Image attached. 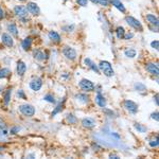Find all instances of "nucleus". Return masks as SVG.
<instances>
[{
  "instance_id": "obj_26",
  "label": "nucleus",
  "mask_w": 159,
  "mask_h": 159,
  "mask_svg": "<svg viewBox=\"0 0 159 159\" xmlns=\"http://www.w3.org/2000/svg\"><path fill=\"white\" fill-rule=\"evenodd\" d=\"M134 127L136 131H138V133H145V131H148V127L144 126L143 124H140V123H135L134 124Z\"/></svg>"
},
{
  "instance_id": "obj_35",
  "label": "nucleus",
  "mask_w": 159,
  "mask_h": 159,
  "mask_svg": "<svg viewBox=\"0 0 159 159\" xmlns=\"http://www.w3.org/2000/svg\"><path fill=\"white\" fill-rule=\"evenodd\" d=\"M17 95L19 97V99H23V100H27V97H25V92H23V89H19L17 91Z\"/></svg>"
},
{
  "instance_id": "obj_14",
  "label": "nucleus",
  "mask_w": 159,
  "mask_h": 159,
  "mask_svg": "<svg viewBox=\"0 0 159 159\" xmlns=\"http://www.w3.org/2000/svg\"><path fill=\"white\" fill-rule=\"evenodd\" d=\"M33 56L34 59H37V61H45V59H47V53H45L42 50H39V49H36V50L33 51Z\"/></svg>"
},
{
  "instance_id": "obj_34",
  "label": "nucleus",
  "mask_w": 159,
  "mask_h": 159,
  "mask_svg": "<svg viewBox=\"0 0 159 159\" xmlns=\"http://www.w3.org/2000/svg\"><path fill=\"white\" fill-rule=\"evenodd\" d=\"M19 131H20L19 126H13V127L10 129V133H11L12 135H15V134H17V133H19Z\"/></svg>"
},
{
  "instance_id": "obj_13",
  "label": "nucleus",
  "mask_w": 159,
  "mask_h": 159,
  "mask_svg": "<svg viewBox=\"0 0 159 159\" xmlns=\"http://www.w3.org/2000/svg\"><path fill=\"white\" fill-rule=\"evenodd\" d=\"M16 71L17 74L19 76H25V71H27V65L23 61H17V66H16Z\"/></svg>"
},
{
  "instance_id": "obj_9",
  "label": "nucleus",
  "mask_w": 159,
  "mask_h": 159,
  "mask_svg": "<svg viewBox=\"0 0 159 159\" xmlns=\"http://www.w3.org/2000/svg\"><path fill=\"white\" fill-rule=\"evenodd\" d=\"M29 86H30V88L33 90V91H39L40 88L42 87V80L40 78H33V80L30 82Z\"/></svg>"
},
{
  "instance_id": "obj_19",
  "label": "nucleus",
  "mask_w": 159,
  "mask_h": 159,
  "mask_svg": "<svg viewBox=\"0 0 159 159\" xmlns=\"http://www.w3.org/2000/svg\"><path fill=\"white\" fill-rule=\"evenodd\" d=\"M145 18H146V20H148V23H150V25H154V27H156V28H158V25H159V21H158V17L155 16L154 14H148L146 16H145Z\"/></svg>"
},
{
  "instance_id": "obj_37",
  "label": "nucleus",
  "mask_w": 159,
  "mask_h": 159,
  "mask_svg": "<svg viewBox=\"0 0 159 159\" xmlns=\"http://www.w3.org/2000/svg\"><path fill=\"white\" fill-rule=\"evenodd\" d=\"M89 68H90V69H91V70H93V71H95V73H98V74H99V73H100V70H99V67H98V66H97V65L95 64V63H92V65H91V66H90Z\"/></svg>"
},
{
  "instance_id": "obj_40",
  "label": "nucleus",
  "mask_w": 159,
  "mask_h": 159,
  "mask_svg": "<svg viewBox=\"0 0 159 159\" xmlns=\"http://www.w3.org/2000/svg\"><path fill=\"white\" fill-rule=\"evenodd\" d=\"M133 37H134V33H125L123 38L126 39V40H129V39H131Z\"/></svg>"
},
{
  "instance_id": "obj_36",
  "label": "nucleus",
  "mask_w": 159,
  "mask_h": 159,
  "mask_svg": "<svg viewBox=\"0 0 159 159\" xmlns=\"http://www.w3.org/2000/svg\"><path fill=\"white\" fill-rule=\"evenodd\" d=\"M88 1H89V0H76L78 4V6H87Z\"/></svg>"
},
{
  "instance_id": "obj_6",
  "label": "nucleus",
  "mask_w": 159,
  "mask_h": 159,
  "mask_svg": "<svg viewBox=\"0 0 159 159\" xmlns=\"http://www.w3.org/2000/svg\"><path fill=\"white\" fill-rule=\"evenodd\" d=\"M61 52H63L65 57L67 59H69V61H74V59H76V55H78V54H76V51L74 50L72 47H69V46H65V47L63 48Z\"/></svg>"
},
{
  "instance_id": "obj_24",
  "label": "nucleus",
  "mask_w": 159,
  "mask_h": 159,
  "mask_svg": "<svg viewBox=\"0 0 159 159\" xmlns=\"http://www.w3.org/2000/svg\"><path fill=\"white\" fill-rule=\"evenodd\" d=\"M11 95H12L11 88L6 89V91L4 92V95H3V102H4L6 105H8V103H10V101H11Z\"/></svg>"
},
{
  "instance_id": "obj_7",
  "label": "nucleus",
  "mask_w": 159,
  "mask_h": 159,
  "mask_svg": "<svg viewBox=\"0 0 159 159\" xmlns=\"http://www.w3.org/2000/svg\"><path fill=\"white\" fill-rule=\"evenodd\" d=\"M14 14L16 15L20 20H25L28 17V11L23 6H16L14 8Z\"/></svg>"
},
{
  "instance_id": "obj_20",
  "label": "nucleus",
  "mask_w": 159,
  "mask_h": 159,
  "mask_svg": "<svg viewBox=\"0 0 159 159\" xmlns=\"http://www.w3.org/2000/svg\"><path fill=\"white\" fill-rule=\"evenodd\" d=\"M32 42H33V39H32V37H25V39L23 40V42H21V47H23V49L25 51H28L30 50L31 46H32Z\"/></svg>"
},
{
  "instance_id": "obj_43",
  "label": "nucleus",
  "mask_w": 159,
  "mask_h": 159,
  "mask_svg": "<svg viewBox=\"0 0 159 159\" xmlns=\"http://www.w3.org/2000/svg\"><path fill=\"white\" fill-rule=\"evenodd\" d=\"M3 18H4V12H3L2 8L0 6V20H2Z\"/></svg>"
},
{
  "instance_id": "obj_44",
  "label": "nucleus",
  "mask_w": 159,
  "mask_h": 159,
  "mask_svg": "<svg viewBox=\"0 0 159 159\" xmlns=\"http://www.w3.org/2000/svg\"><path fill=\"white\" fill-rule=\"evenodd\" d=\"M109 158H119V156H118V155H114V154H110V155H109Z\"/></svg>"
},
{
  "instance_id": "obj_31",
  "label": "nucleus",
  "mask_w": 159,
  "mask_h": 159,
  "mask_svg": "<svg viewBox=\"0 0 159 159\" xmlns=\"http://www.w3.org/2000/svg\"><path fill=\"white\" fill-rule=\"evenodd\" d=\"M63 108H64V104H59V105L56 106V108L52 112V114H52V116H55L56 114H59V112H61Z\"/></svg>"
},
{
  "instance_id": "obj_25",
  "label": "nucleus",
  "mask_w": 159,
  "mask_h": 159,
  "mask_svg": "<svg viewBox=\"0 0 159 159\" xmlns=\"http://www.w3.org/2000/svg\"><path fill=\"white\" fill-rule=\"evenodd\" d=\"M124 34H125V30H124L123 27H118V28L116 29V35H117L118 39H123Z\"/></svg>"
},
{
  "instance_id": "obj_38",
  "label": "nucleus",
  "mask_w": 159,
  "mask_h": 159,
  "mask_svg": "<svg viewBox=\"0 0 159 159\" xmlns=\"http://www.w3.org/2000/svg\"><path fill=\"white\" fill-rule=\"evenodd\" d=\"M151 46H152V48H154L155 50H158V48H159V42L158 40H154V42H151Z\"/></svg>"
},
{
  "instance_id": "obj_15",
  "label": "nucleus",
  "mask_w": 159,
  "mask_h": 159,
  "mask_svg": "<svg viewBox=\"0 0 159 159\" xmlns=\"http://www.w3.org/2000/svg\"><path fill=\"white\" fill-rule=\"evenodd\" d=\"M109 3H112V6H114L117 10H119L121 13H126V8L121 2V0H109Z\"/></svg>"
},
{
  "instance_id": "obj_2",
  "label": "nucleus",
  "mask_w": 159,
  "mask_h": 159,
  "mask_svg": "<svg viewBox=\"0 0 159 159\" xmlns=\"http://www.w3.org/2000/svg\"><path fill=\"white\" fill-rule=\"evenodd\" d=\"M18 110H19L20 114H23L25 117H33L34 114H35V108H34V106L31 105V104H23V105H19Z\"/></svg>"
},
{
  "instance_id": "obj_32",
  "label": "nucleus",
  "mask_w": 159,
  "mask_h": 159,
  "mask_svg": "<svg viewBox=\"0 0 159 159\" xmlns=\"http://www.w3.org/2000/svg\"><path fill=\"white\" fill-rule=\"evenodd\" d=\"M150 145H151V148H158V145H159L158 137H156L155 139L151 140V141H150Z\"/></svg>"
},
{
  "instance_id": "obj_33",
  "label": "nucleus",
  "mask_w": 159,
  "mask_h": 159,
  "mask_svg": "<svg viewBox=\"0 0 159 159\" xmlns=\"http://www.w3.org/2000/svg\"><path fill=\"white\" fill-rule=\"evenodd\" d=\"M74 28H76V25H65V27H63V31H65V32H72V30Z\"/></svg>"
},
{
  "instance_id": "obj_47",
  "label": "nucleus",
  "mask_w": 159,
  "mask_h": 159,
  "mask_svg": "<svg viewBox=\"0 0 159 159\" xmlns=\"http://www.w3.org/2000/svg\"><path fill=\"white\" fill-rule=\"evenodd\" d=\"M64 1H68V0H64Z\"/></svg>"
},
{
  "instance_id": "obj_45",
  "label": "nucleus",
  "mask_w": 159,
  "mask_h": 159,
  "mask_svg": "<svg viewBox=\"0 0 159 159\" xmlns=\"http://www.w3.org/2000/svg\"><path fill=\"white\" fill-rule=\"evenodd\" d=\"M154 101H156V105L158 106V95H156L154 97Z\"/></svg>"
},
{
  "instance_id": "obj_27",
  "label": "nucleus",
  "mask_w": 159,
  "mask_h": 159,
  "mask_svg": "<svg viewBox=\"0 0 159 159\" xmlns=\"http://www.w3.org/2000/svg\"><path fill=\"white\" fill-rule=\"evenodd\" d=\"M124 55L126 57H129V59H134L137 55V51L135 49H127V50L124 51Z\"/></svg>"
},
{
  "instance_id": "obj_42",
  "label": "nucleus",
  "mask_w": 159,
  "mask_h": 159,
  "mask_svg": "<svg viewBox=\"0 0 159 159\" xmlns=\"http://www.w3.org/2000/svg\"><path fill=\"white\" fill-rule=\"evenodd\" d=\"M152 119H154V120H156L157 122H158V121H159V118H158V112H153V114H152Z\"/></svg>"
},
{
  "instance_id": "obj_39",
  "label": "nucleus",
  "mask_w": 159,
  "mask_h": 159,
  "mask_svg": "<svg viewBox=\"0 0 159 159\" xmlns=\"http://www.w3.org/2000/svg\"><path fill=\"white\" fill-rule=\"evenodd\" d=\"M0 129H2V131L6 129V122L2 120V118L1 117H0Z\"/></svg>"
},
{
  "instance_id": "obj_8",
  "label": "nucleus",
  "mask_w": 159,
  "mask_h": 159,
  "mask_svg": "<svg viewBox=\"0 0 159 159\" xmlns=\"http://www.w3.org/2000/svg\"><path fill=\"white\" fill-rule=\"evenodd\" d=\"M25 8H27L28 13L32 14L33 16H38V15L40 14V8H39L38 4L35 2H32V1H31V2H28Z\"/></svg>"
},
{
  "instance_id": "obj_17",
  "label": "nucleus",
  "mask_w": 159,
  "mask_h": 159,
  "mask_svg": "<svg viewBox=\"0 0 159 159\" xmlns=\"http://www.w3.org/2000/svg\"><path fill=\"white\" fill-rule=\"evenodd\" d=\"M76 100L78 101V103L81 104H87L88 102H89V95H86V93H78V95H76Z\"/></svg>"
},
{
  "instance_id": "obj_5",
  "label": "nucleus",
  "mask_w": 159,
  "mask_h": 159,
  "mask_svg": "<svg viewBox=\"0 0 159 159\" xmlns=\"http://www.w3.org/2000/svg\"><path fill=\"white\" fill-rule=\"evenodd\" d=\"M123 106H124V108L131 114H136L137 112H138V109H139L137 103H135L134 101H131V100H125L123 102Z\"/></svg>"
},
{
  "instance_id": "obj_11",
  "label": "nucleus",
  "mask_w": 159,
  "mask_h": 159,
  "mask_svg": "<svg viewBox=\"0 0 159 159\" xmlns=\"http://www.w3.org/2000/svg\"><path fill=\"white\" fill-rule=\"evenodd\" d=\"M1 42H2L3 45L8 48H12L14 46V39L12 38L11 35L8 33H2V35H1Z\"/></svg>"
},
{
  "instance_id": "obj_46",
  "label": "nucleus",
  "mask_w": 159,
  "mask_h": 159,
  "mask_svg": "<svg viewBox=\"0 0 159 159\" xmlns=\"http://www.w3.org/2000/svg\"><path fill=\"white\" fill-rule=\"evenodd\" d=\"M19 1H21V2H23V1H27V0H19Z\"/></svg>"
},
{
  "instance_id": "obj_1",
  "label": "nucleus",
  "mask_w": 159,
  "mask_h": 159,
  "mask_svg": "<svg viewBox=\"0 0 159 159\" xmlns=\"http://www.w3.org/2000/svg\"><path fill=\"white\" fill-rule=\"evenodd\" d=\"M99 70H100V72H102L105 76L107 78H112V76H114V71L112 69V64L107 61H101L98 65Z\"/></svg>"
},
{
  "instance_id": "obj_22",
  "label": "nucleus",
  "mask_w": 159,
  "mask_h": 159,
  "mask_svg": "<svg viewBox=\"0 0 159 159\" xmlns=\"http://www.w3.org/2000/svg\"><path fill=\"white\" fill-rule=\"evenodd\" d=\"M11 76V70L8 68H2L0 69V80H3V78H8Z\"/></svg>"
},
{
  "instance_id": "obj_3",
  "label": "nucleus",
  "mask_w": 159,
  "mask_h": 159,
  "mask_svg": "<svg viewBox=\"0 0 159 159\" xmlns=\"http://www.w3.org/2000/svg\"><path fill=\"white\" fill-rule=\"evenodd\" d=\"M125 21H126V23H127L129 27H131L133 29H135V30H137V31H139V32H143V25H142V23H140L138 19H136L135 17H133V16H126L125 17Z\"/></svg>"
},
{
  "instance_id": "obj_28",
  "label": "nucleus",
  "mask_w": 159,
  "mask_h": 159,
  "mask_svg": "<svg viewBox=\"0 0 159 159\" xmlns=\"http://www.w3.org/2000/svg\"><path fill=\"white\" fill-rule=\"evenodd\" d=\"M66 121H67L69 124H76V123L78 122V119H76V117L73 114H68L67 116H66Z\"/></svg>"
},
{
  "instance_id": "obj_23",
  "label": "nucleus",
  "mask_w": 159,
  "mask_h": 159,
  "mask_svg": "<svg viewBox=\"0 0 159 159\" xmlns=\"http://www.w3.org/2000/svg\"><path fill=\"white\" fill-rule=\"evenodd\" d=\"M134 89L138 92H145L146 91V86L144 84L140 83V82H137V83L134 84Z\"/></svg>"
},
{
  "instance_id": "obj_41",
  "label": "nucleus",
  "mask_w": 159,
  "mask_h": 159,
  "mask_svg": "<svg viewBox=\"0 0 159 159\" xmlns=\"http://www.w3.org/2000/svg\"><path fill=\"white\" fill-rule=\"evenodd\" d=\"M84 63H85V65H86L87 67H90L92 65V61L90 59H84Z\"/></svg>"
},
{
  "instance_id": "obj_21",
  "label": "nucleus",
  "mask_w": 159,
  "mask_h": 159,
  "mask_svg": "<svg viewBox=\"0 0 159 159\" xmlns=\"http://www.w3.org/2000/svg\"><path fill=\"white\" fill-rule=\"evenodd\" d=\"M8 31L12 34V35H14V36H17V35H18V29H17V25H15L14 23H8Z\"/></svg>"
},
{
  "instance_id": "obj_10",
  "label": "nucleus",
  "mask_w": 159,
  "mask_h": 159,
  "mask_svg": "<svg viewBox=\"0 0 159 159\" xmlns=\"http://www.w3.org/2000/svg\"><path fill=\"white\" fill-rule=\"evenodd\" d=\"M145 69H146V71H148L150 74H152V76H158L159 67H158V65L155 64V63H148V64L145 65Z\"/></svg>"
},
{
  "instance_id": "obj_4",
  "label": "nucleus",
  "mask_w": 159,
  "mask_h": 159,
  "mask_svg": "<svg viewBox=\"0 0 159 159\" xmlns=\"http://www.w3.org/2000/svg\"><path fill=\"white\" fill-rule=\"evenodd\" d=\"M78 86L85 92H91L95 88V84L92 83L90 80H87V78H82L81 81H80V83H78Z\"/></svg>"
},
{
  "instance_id": "obj_12",
  "label": "nucleus",
  "mask_w": 159,
  "mask_h": 159,
  "mask_svg": "<svg viewBox=\"0 0 159 159\" xmlns=\"http://www.w3.org/2000/svg\"><path fill=\"white\" fill-rule=\"evenodd\" d=\"M82 125H83V127H85L87 129H91L97 125V122L92 118H84L82 120Z\"/></svg>"
},
{
  "instance_id": "obj_18",
  "label": "nucleus",
  "mask_w": 159,
  "mask_h": 159,
  "mask_svg": "<svg viewBox=\"0 0 159 159\" xmlns=\"http://www.w3.org/2000/svg\"><path fill=\"white\" fill-rule=\"evenodd\" d=\"M95 102H97V104H98L100 107H102V108H105L106 99L104 98V95H102L100 91H98V93H97V95H95Z\"/></svg>"
},
{
  "instance_id": "obj_16",
  "label": "nucleus",
  "mask_w": 159,
  "mask_h": 159,
  "mask_svg": "<svg viewBox=\"0 0 159 159\" xmlns=\"http://www.w3.org/2000/svg\"><path fill=\"white\" fill-rule=\"evenodd\" d=\"M48 36L51 42H53L54 44H59L61 42V35H59L56 31H50L48 33Z\"/></svg>"
},
{
  "instance_id": "obj_30",
  "label": "nucleus",
  "mask_w": 159,
  "mask_h": 159,
  "mask_svg": "<svg viewBox=\"0 0 159 159\" xmlns=\"http://www.w3.org/2000/svg\"><path fill=\"white\" fill-rule=\"evenodd\" d=\"M44 100L47 101V102H49V103H55V98H54V95H50V93H48V95H46L45 97H44Z\"/></svg>"
},
{
  "instance_id": "obj_29",
  "label": "nucleus",
  "mask_w": 159,
  "mask_h": 159,
  "mask_svg": "<svg viewBox=\"0 0 159 159\" xmlns=\"http://www.w3.org/2000/svg\"><path fill=\"white\" fill-rule=\"evenodd\" d=\"M90 1L95 4H99L102 6H107L109 4V0H90Z\"/></svg>"
}]
</instances>
